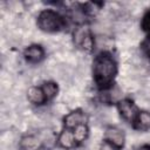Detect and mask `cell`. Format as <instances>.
I'll return each mask as SVG.
<instances>
[{
    "label": "cell",
    "instance_id": "2",
    "mask_svg": "<svg viewBox=\"0 0 150 150\" xmlns=\"http://www.w3.org/2000/svg\"><path fill=\"white\" fill-rule=\"evenodd\" d=\"M93 80L96 88L101 91L109 90L117 77L118 63L114 54L109 50L97 53L93 60Z\"/></svg>",
    "mask_w": 150,
    "mask_h": 150
},
{
    "label": "cell",
    "instance_id": "9",
    "mask_svg": "<svg viewBox=\"0 0 150 150\" xmlns=\"http://www.w3.org/2000/svg\"><path fill=\"white\" fill-rule=\"evenodd\" d=\"M132 129L137 131H148L150 130V111L148 110H139L136 118L131 123Z\"/></svg>",
    "mask_w": 150,
    "mask_h": 150
},
{
    "label": "cell",
    "instance_id": "7",
    "mask_svg": "<svg viewBox=\"0 0 150 150\" xmlns=\"http://www.w3.org/2000/svg\"><path fill=\"white\" fill-rule=\"evenodd\" d=\"M22 55H23V59L26 60V62H28L30 64H38L45 60L46 50L41 45L32 43L23 49Z\"/></svg>",
    "mask_w": 150,
    "mask_h": 150
},
{
    "label": "cell",
    "instance_id": "12",
    "mask_svg": "<svg viewBox=\"0 0 150 150\" xmlns=\"http://www.w3.org/2000/svg\"><path fill=\"white\" fill-rule=\"evenodd\" d=\"M139 48H141V52L142 54L150 60V35H148L139 45Z\"/></svg>",
    "mask_w": 150,
    "mask_h": 150
},
{
    "label": "cell",
    "instance_id": "5",
    "mask_svg": "<svg viewBox=\"0 0 150 150\" xmlns=\"http://www.w3.org/2000/svg\"><path fill=\"white\" fill-rule=\"evenodd\" d=\"M125 145V134L116 125H109L103 134V146L109 150H122Z\"/></svg>",
    "mask_w": 150,
    "mask_h": 150
},
{
    "label": "cell",
    "instance_id": "13",
    "mask_svg": "<svg viewBox=\"0 0 150 150\" xmlns=\"http://www.w3.org/2000/svg\"><path fill=\"white\" fill-rule=\"evenodd\" d=\"M135 150H150V144H142V145L137 146Z\"/></svg>",
    "mask_w": 150,
    "mask_h": 150
},
{
    "label": "cell",
    "instance_id": "8",
    "mask_svg": "<svg viewBox=\"0 0 150 150\" xmlns=\"http://www.w3.org/2000/svg\"><path fill=\"white\" fill-rule=\"evenodd\" d=\"M27 100L34 104V105H38V107H41V105H45L46 103H48V97L42 88L41 84L39 86H33L28 89L27 91Z\"/></svg>",
    "mask_w": 150,
    "mask_h": 150
},
{
    "label": "cell",
    "instance_id": "3",
    "mask_svg": "<svg viewBox=\"0 0 150 150\" xmlns=\"http://www.w3.org/2000/svg\"><path fill=\"white\" fill-rule=\"evenodd\" d=\"M36 26L40 30L45 33L56 34V33L64 32L68 28L69 22L67 18L60 12L53 8H47V9L41 11L38 14Z\"/></svg>",
    "mask_w": 150,
    "mask_h": 150
},
{
    "label": "cell",
    "instance_id": "11",
    "mask_svg": "<svg viewBox=\"0 0 150 150\" xmlns=\"http://www.w3.org/2000/svg\"><path fill=\"white\" fill-rule=\"evenodd\" d=\"M141 28L143 32H145L148 35H150V8L143 14L141 19Z\"/></svg>",
    "mask_w": 150,
    "mask_h": 150
},
{
    "label": "cell",
    "instance_id": "6",
    "mask_svg": "<svg viewBox=\"0 0 150 150\" xmlns=\"http://www.w3.org/2000/svg\"><path fill=\"white\" fill-rule=\"evenodd\" d=\"M116 108L117 111L120 114V116L131 125V123L134 122V120L136 118L139 109L137 108V105L135 104L134 100L130 97H124L121 98L116 102Z\"/></svg>",
    "mask_w": 150,
    "mask_h": 150
},
{
    "label": "cell",
    "instance_id": "4",
    "mask_svg": "<svg viewBox=\"0 0 150 150\" xmlns=\"http://www.w3.org/2000/svg\"><path fill=\"white\" fill-rule=\"evenodd\" d=\"M73 43L74 46L86 53H90L95 47V39L91 29L87 23H77L73 30Z\"/></svg>",
    "mask_w": 150,
    "mask_h": 150
},
{
    "label": "cell",
    "instance_id": "1",
    "mask_svg": "<svg viewBox=\"0 0 150 150\" xmlns=\"http://www.w3.org/2000/svg\"><path fill=\"white\" fill-rule=\"evenodd\" d=\"M89 136L88 116L84 110L77 108L64 115L62 129L57 136V145L66 150H71L82 145Z\"/></svg>",
    "mask_w": 150,
    "mask_h": 150
},
{
    "label": "cell",
    "instance_id": "10",
    "mask_svg": "<svg viewBox=\"0 0 150 150\" xmlns=\"http://www.w3.org/2000/svg\"><path fill=\"white\" fill-rule=\"evenodd\" d=\"M41 86H42V88H43V90H45V93L48 97V101H52L57 96L59 84L56 82H54V81H43L41 83Z\"/></svg>",
    "mask_w": 150,
    "mask_h": 150
}]
</instances>
